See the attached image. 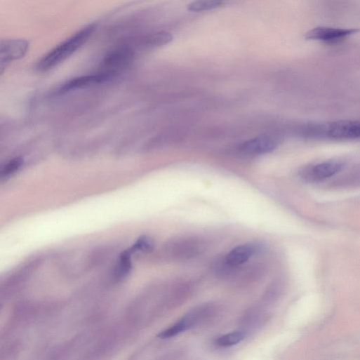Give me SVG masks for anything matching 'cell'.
<instances>
[{"label":"cell","mask_w":360,"mask_h":360,"mask_svg":"<svg viewBox=\"0 0 360 360\" xmlns=\"http://www.w3.org/2000/svg\"><path fill=\"white\" fill-rule=\"evenodd\" d=\"M29 43L25 40L0 41V76L14 61L23 58L28 53Z\"/></svg>","instance_id":"5b68a950"},{"label":"cell","mask_w":360,"mask_h":360,"mask_svg":"<svg viewBox=\"0 0 360 360\" xmlns=\"http://www.w3.org/2000/svg\"><path fill=\"white\" fill-rule=\"evenodd\" d=\"M24 164L25 160L21 156L10 160L0 170V179H6L14 175L23 167Z\"/></svg>","instance_id":"2e32d148"},{"label":"cell","mask_w":360,"mask_h":360,"mask_svg":"<svg viewBox=\"0 0 360 360\" xmlns=\"http://www.w3.org/2000/svg\"><path fill=\"white\" fill-rule=\"evenodd\" d=\"M342 168V163L340 161L330 160L319 163L312 166L307 171V178L314 180H323L330 178L338 173Z\"/></svg>","instance_id":"8fae6325"},{"label":"cell","mask_w":360,"mask_h":360,"mask_svg":"<svg viewBox=\"0 0 360 360\" xmlns=\"http://www.w3.org/2000/svg\"><path fill=\"white\" fill-rule=\"evenodd\" d=\"M191 291L192 286L186 281L151 286L132 304L130 316L136 323H148L184 303Z\"/></svg>","instance_id":"6da1fadb"},{"label":"cell","mask_w":360,"mask_h":360,"mask_svg":"<svg viewBox=\"0 0 360 360\" xmlns=\"http://www.w3.org/2000/svg\"><path fill=\"white\" fill-rule=\"evenodd\" d=\"M130 248L133 253L138 251L151 253L154 248V242L148 236H141Z\"/></svg>","instance_id":"e0dca14e"},{"label":"cell","mask_w":360,"mask_h":360,"mask_svg":"<svg viewBox=\"0 0 360 360\" xmlns=\"http://www.w3.org/2000/svg\"><path fill=\"white\" fill-rule=\"evenodd\" d=\"M276 140L269 135L258 136L242 143L239 151L246 156H258L269 153L277 147Z\"/></svg>","instance_id":"52a82bcc"},{"label":"cell","mask_w":360,"mask_h":360,"mask_svg":"<svg viewBox=\"0 0 360 360\" xmlns=\"http://www.w3.org/2000/svg\"><path fill=\"white\" fill-rule=\"evenodd\" d=\"M218 312L215 303L199 305L188 311L180 320L166 328L170 337H175L187 330L201 326L211 320Z\"/></svg>","instance_id":"3957f363"},{"label":"cell","mask_w":360,"mask_h":360,"mask_svg":"<svg viewBox=\"0 0 360 360\" xmlns=\"http://www.w3.org/2000/svg\"><path fill=\"white\" fill-rule=\"evenodd\" d=\"M135 57L133 48L128 45H124L111 51L105 58L103 64L108 69L113 71L116 69L124 67L130 64Z\"/></svg>","instance_id":"ba28073f"},{"label":"cell","mask_w":360,"mask_h":360,"mask_svg":"<svg viewBox=\"0 0 360 360\" xmlns=\"http://www.w3.org/2000/svg\"><path fill=\"white\" fill-rule=\"evenodd\" d=\"M204 248V243L196 238L182 236L171 239L164 248L165 255L173 260H185L195 258Z\"/></svg>","instance_id":"277c9868"},{"label":"cell","mask_w":360,"mask_h":360,"mask_svg":"<svg viewBox=\"0 0 360 360\" xmlns=\"http://www.w3.org/2000/svg\"><path fill=\"white\" fill-rule=\"evenodd\" d=\"M173 39L168 32H159L145 36L139 41L138 46L142 49H154L168 44Z\"/></svg>","instance_id":"4fadbf2b"},{"label":"cell","mask_w":360,"mask_h":360,"mask_svg":"<svg viewBox=\"0 0 360 360\" xmlns=\"http://www.w3.org/2000/svg\"><path fill=\"white\" fill-rule=\"evenodd\" d=\"M134 253L128 248L121 253L113 269V279L115 281H122L130 274L132 267V255Z\"/></svg>","instance_id":"7c38bea8"},{"label":"cell","mask_w":360,"mask_h":360,"mask_svg":"<svg viewBox=\"0 0 360 360\" xmlns=\"http://www.w3.org/2000/svg\"><path fill=\"white\" fill-rule=\"evenodd\" d=\"M227 0H196L190 4L187 9L192 13H202L217 9L224 6Z\"/></svg>","instance_id":"5bb4252c"},{"label":"cell","mask_w":360,"mask_h":360,"mask_svg":"<svg viewBox=\"0 0 360 360\" xmlns=\"http://www.w3.org/2000/svg\"><path fill=\"white\" fill-rule=\"evenodd\" d=\"M96 29V25H90L57 46L39 60L36 65L37 71L47 72L60 65L80 49Z\"/></svg>","instance_id":"7a4b0ae2"},{"label":"cell","mask_w":360,"mask_h":360,"mask_svg":"<svg viewBox=\"0 0 360 360\" xmlns=\"http://www.w3.org/2000/svg\"><path fill=\"white\" fill-rule=\"evenodd\" d=\"M261 248V246L257 244H241L231 250L223 259L229 267L234 269L246 263Z\"/></svg>","instance_id":"9c48e42d"},{"label":"cell","mask_w":360,"mask_h":360,"mask_svg":"<svg viewBox=\"0 0 360 360\" xmlns=\"http://www.w3.org/2000/svg\"><path fill=\"white\" fill-rule=\"evenodd\" d=\"M358 32V29H343L329 27H317L305 35L307 40L321 41L324 42L337 41Z\"/></svg>","instance_id":"30bf717a"},{"label":"cell","mask_w":360,"mask_h":360,"mask_svg":"<svg viewBox=\"0 0 360 360\" xmlns=\"http://www.w3.org/2000/svg\"><path fill=\"white\" fill-rule=\"evenodd\" d=\"M246 336L245 331H235L218 337L215 340V344L220 347L233 346L241 342Z\"/></svg>","instance_id":"9a60e30c"},{"label":"cell","mask_w":360,"mask_h":360,"mask_svg":"<svg viewBox=\"0 0 360 360\" xmlns=\"http://www.w3.org/2000/svg\"><path fill=\"white\" fill-rule=\"evenodd\" d=\"M332 140H348L359 138L360 125L357 121H340L319 127L317 133Z\"/></svg>","instance_id":"8992f818"}]
</instances>
